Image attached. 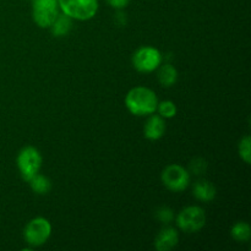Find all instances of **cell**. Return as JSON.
<instances>
[{
	"mask_svg": "<svg viewBox=\"0 0 251 251\" xmlns=\"http://www.w3.org/2000/svg\"><path fill=\"white\" fill-rule=\"evenodd\" d=\"M158 102L156 92L145 86H136L125 96L126 109L136 117H149L150 114H153Z\"/></svg>",
	"mask_w": 251,
	"mask_h": 251,
	"instance_id": "obj_1",
	"label": "cell"
},
{
	"mask_svg": "<svg viewBox=\"0 0 251 251\" xmlns=\"http://www.w3.org/2000/svg\"><path fill=\"white\" fill-rule=\"evenodd\" d=\"M43 163L41 151L34 146H25L16 157V166L19 173L25 181H28L39 173Z\"/></svg>",
	"mask_w": 251,
	"mask_h": 251,
	"instance_id": "obj_2",
	"label": "cell"
},
{
	"mask_svg": "<svg viewBox=\"0 0 251 251\" xmlns=\"http://www.w3.org/2000/svg\"><path fill=\"white\" fill-rule=\"evenodd\" d=\"M63 14L76 21H88L96 16L100 7L98 0H58Z\"/></svg>",
	"mask_w": 251,
	"mask_h": 251,
	"instance_id": "obj_3",
	"label": "cell"
},
{
	"mask_svg": "<svg viewBox=\"0 0 251 251\" xmlns=\"http://www.w3.org/2000/svg\"><path fill=\"white\" fill-rule=\"evenodd\" d=\"M132 66L141 74H151L159 68L163 61V55L157 48L151 46H142L132 54Z\"/></svg>",
	"mask_w": 251,
	"mask_h": 251,
	"instance_id": "obj_4",
	"label": "cell"
},
{
	"mask_svg": "<svg viewBox=\"0 0 251 251\" xmlns=\"http://www.w3.org/2000/svg\"><path fill=\"white\" fill-rule=\"evenodd\" d=\"M51 230V223L47 218H32L24 229V239L31 248L42 247L50 238Z\"/></svg>",
	"mask_w": 251,
	"mask_h": 251,
	"instance_id": "obj_5",
	"label": "cell"
},
{
	"mask_svg": "<svg viewBox=\"0 0 251 251\" xmlns=\"http://www.w3.org/2000/svg\"><path fill=\"white\" fill-rule=\"evenodd\" d=\"M162 183L168 190L173 193H180L186 190L191 183V174L180 164H169L162 172Z\"/></svg>",
	"mask_w": 251,
	"mask_h": 251,
	"instance_id": "obj_6",
	"label": "cell"
},
{
	"mask_svg": "<svg viewBox=\"0 0 251 251\" xmlns=\"http://www.w3.org/2000/svg\"><path fill=\"white\" fill-rule=\"evenodd\" d=\"M176 226L184 233H196L206 225V213L200 206H188L178 213Z\"/></svg>",
	"mask_w": 251,
	"mask_h": 251,
	"instance_id": "obj_7",
	"label": "cell"
},
{
	"mask_svg": "<svg viewBox=\"0 0 251 251\" xmlns=\"http://www.w3.org/2000/svg\"><path fill=\"white\" fill-rule=\"evenodd\" d=\"M58 0H33L32 19L41 28H49L60 14Z\"/></svg>",
	"mask_w": 251,
	"mask_h": 251,
	"instance_id": "obj_8",
	"label": "cell"
},
{
	"mask_svg": "<svg viewBox=\"0 0 251 251\" xmlns=\"http://www.w3.org/2000/svg\"><path fill=\"white\" fill-rule=\"evenodd\" d=\"M166 132V119L158 114H150L144 126V136L150 141L162 139Z\"/></svg>",
	"mask_w": 251,
	"mask_h": 251,
	"instance_id": "obj_9",
	"label": "cell"
},
{
	"mask_svg": "<svg viewBox=\"0 0 251 251\" xmlns=\"http://www.w3.org/2000/svg\"><path fill=\"white\" fill-rule=\"evenodd\" d=\"M179 233L176 228L167 227L162 228L154 239V248L157 251H169L178 245Z\"/></svg>",
	"mask_w": 251,
	"mask_h": 251,
	"instance_id": "obj_10",
	"label": "cell"
},
{
	"mask_svg": "<svg viewBox=\"0 0 251 251\" xmlns=\"http://www.w3.org/2000/svg\"><path fill=\"white\" fill-rule=\"evenodd\" d=\"M216 193L217 191H216L215 185L205 179L196 181L193 186L194 196L202 202H211L216 198Z\"/></svg>",
	"mask_w": 251,
	"mask_h": 251,
	"instance_id": "obj_11",
	"label": "cell"
},
{
	"mask_svg": "<svg viewBox=\"0 0 251 251\" xmlns=\"http://www.w3.org/2000/svg\"><path fill=\"white\" fill-rule=\"evenodd\" d=\"M156 71L157 78L163 87H172L178 81V71L172 64H161Z\"/></svg>",
	"mask_w": 251,
	"mask_h": 251,
	"instance_id": "obj_12",
	"label": "cell"
},
{
	"mask_svg": "<svg viewBox=\"0 0 251 251\" xmlns=\"http://www.w3.org/2000/svg\"><path fill=\"white\" fill-rule=\"evenodd\" d=\"M71 28H73V19L66 16L63 12L59 14V16L54 20V22L50 25V27H49L51 34H53L54 37H58V38L68 36L69 32L71 31Z\"/></svg>",
	"mask_w": 251,
	"mask_h": 251,
	"instance_id": "obj_13",
	"label": "cell"
},
{
	"mask_svg": "<svg viewBox=\"0 0 251 251\" xmlns=\"http://www.w3.org/2000/svg\"><path fill=\"white\" fill-rule=\"evenodd\" d=\"M28 183L32 191L37 195H47L51 189L50 179L48 176H43V174L37 173L33 178L29 179Z\"/></svg>",
	"mask_w": 251,
	"mask_h": 251,
	"instance_id": "obj_14",
	"label": "cell"
},
{
	"mask_svg": "<svg viewBox=\"0 0 251 251\" xmlns=\"http://www.w3.org/2000/svg\"><path fill=\"white\" fill-rule=\"evenodd\" d=\"M230 235L239 243L248 242L251 237L250 225L247 222H235L230 228Z\"/></svg>",
	"mask_w": 251,
	"mask_h": 251,
	"instance_id": "obj_15",
	"label": "cell"
},
{
	"mask_svg": "<svg viewBox=\"0 0 251 251\" xmlns=\"http://www.w3.org/2000/svg\"><path fill=\"white\" fill-rule=\"evenodd\" d=\"M156 112H158V115H161L163 119H171V118H174L176 115V105L173 100H162V102H158L157 104Z\"/></svg>",
	"mask_w": 251,
	"mask_h": 251,
	"instance_id": "obj_16",
	"label": "cell"
},
{
	"mask_svg": "<svg viewBox=\"0 0 251 251\" xmlns=\"http://www.w3.org/2000/svg\"><path fill=\"white\" fill-rule=\"evenodd\" d=\"M238 153L240 158L244 161V163L250 164L251 162V139L249 135H245L242 137L238 144Z\"/></svg>",
	"mask_w": 251,
	"mask_h": 251,
	"instance_id": "obj_17",
	"label": "cell"
},
{
	"mask_svg": "<svg viewBox=\"0 0 251 251\" xmlns=\"http://www.w3.org/2000/svg\"><path fill=\"white\" fill-rule=\"evenodd\" d=\"M156 218L163 225H169L174 220V211L171 207L162 206V207L157 208Z\"/></svg>",
	"mask_w": 251,
	"mask_h": 251,
	"instance_id": "obj_18",
	"label": "cell"
},
{
	"mask_svg": "<svg viewBox=\"0 0 251 251\" xmlns=\"http://www.w3.org/2000/svg\"><path fill=\"white\" fill-rule=\"evenodd\" d=\"M206 168H207V163H206L205 159L202 158H196L194 159V161H191V164H190V171L191 173L194 174H202L203 172L206 171Z\"/></svg>",
	"mask_w": 251,
	"mask_h": 251,
	"instance_id": "obj_19",
	"label": "cell"
},
{
	"mask_svg": "<svg viewBox=\"0 0 251 251\" xmlns=\"http://www.w3.org/2000/svg\"><path fill=\"white\" fill-rule=\"evenodd\" d=\"M108 4L113 7V9L122 10L124 7L127 6V4L130 2V0H107Z\"/></svg>",
	"mask_w": 251,
	"mask_h": 251,
	"instance_id": "obj_20",
	"label": "cell"
},
{
	"mask_svg": "<svg viewBox=\"0 0 251 251\" xmlns=\"http://www.w3.org/2000/svg\"><path fill=\"white\" fill-rule=\"evenodd\" d=\"M32 1H33V0H32Z\"/></svg>",
	"mask_w": 251,
	"mask_h": 251,
	"instance_id": "obj_21",
	"label": "cell"
}]
</instances>
